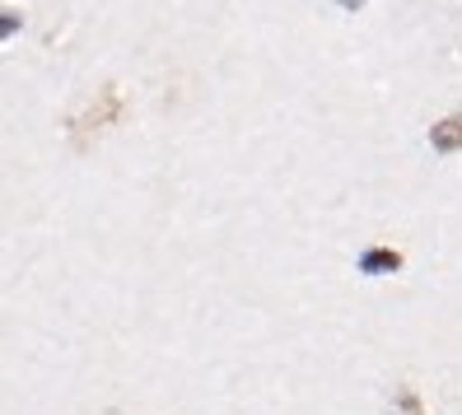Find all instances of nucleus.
<instances>
[{"instance_id": "1", "label": "nucleus", "mask_w": 462, "mask_h": 415, "mask_svg": "<svg viewBox=\"0 0 462 415\" xmlns=\"http://www.w3.org/2000/svg\"><path fill=\"white\" fill-rule=\"evenodd\" d=\"M430 141H434V150H444V154H453L457 145H462V113H453L448 122H439L430 131Z\"/></svg>"}, {"instance_id": "2", "label": "nucleus", "mask_w": 462, "mask_h": 415, "mask_svg": "<svg viewBox=\"0 0 462 415\" xmlns=\"http://www.w3.org/2000/svg\"><path fill=\"white\" fill-rule=\"evenodd\" d=\"M397 266H402L397 253H365V271L369 275H383V271H397Z\"/></svg>"}]
</instances>
